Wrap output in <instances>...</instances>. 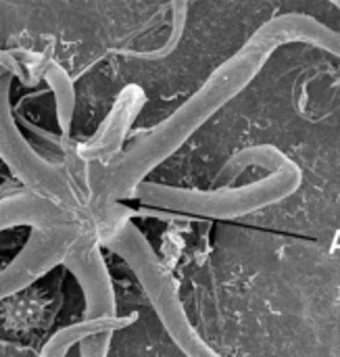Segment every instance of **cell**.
I'll use <instances>...</instances> for the list:
<instances>
[{"label":"cell","mask_w":340,"mask_h":357,"mask_svg":"<svg viewBox=\"0 0 340 357\" xmlns=\"http://www.w3.org/2000/svg\"><path fill=\"white\" fill-rule=\"evenodd\" d=\"M136 264L140 266L142 280L153 299V305L157 307L167 333L180 345V349L188 357H222L219 354H215L205 343V339H201L199 333L192 328V324L188 322V318L184 314L182 303L176 297L169 276L161 270V266L157 264V259L153 257V253L148 251V247L144 243H140V245L136 243Z\"/></svg>","instance_id":"cell-3"},{"label":"cell","mask_w":340,"mask_h":357,"mask_svg":"<svg viewBox=\"0 0 340 357\" xmlns=\"http://www.w3.org/2000/svg\"><path fill=\"white\" fill-rule=\"evenodd\" d=\"M280 44L263 23L255 29V33L245 42V46L232 54L226 63H222L205 86L184 102L159 130L153 134L142 151H140V167L138 172L144 174L165 157H169L182 142H186L209 117H213L226 102H230L236 94H240L253 77L261 71L270 54Z\"/></svg>","instance_id":"cell-2"},{"label":"cell","mask_w":340,"mask_h":357,"mask_svg":"<svg viewBox=\"0 0 340 357\" xmlns=\"http://www.w3.org/2000/svg\"><path fill=\"white\" fill-rule=\"evenodd\" d=\"M253 165L268 169V176L240 188L224 186L215 190H186L146 184L142 188V197L144 201L167 209H178L203 218L232 220L284 201L286 197L295 195L303 182V169L299 167V163L274 144H255L234 153L224 163L213 182L230 184L247 167Z\"/></svg>","instance_id":"cell-1"},{"label":"cell","mask_w":340,"mask_h":357,"mask_svg":"<svg viewBox=\"0 0 340 357\" xmlns=\"http://www.w3.org/2000/svg\"><path fill=\"white\" fill-rule=\"evenodd\" d=\"M332 4H334V6H337V8H339V10H340V0H334Z\"/></svg>","instance_id":"cell-4"}]
</instances>
